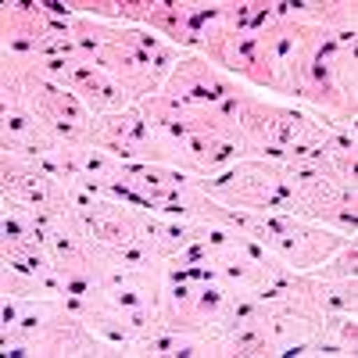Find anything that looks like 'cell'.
Returning a JSON list of instances; mask_svg holds the SVG:
<instances>
[{
	"label": "cell",
	"instance_id": "9c48e42d",
	"mask_svg": "<svg viewBox=\"0 0 358 358\" xmlns=\"http://www.w3.org/2000/svg\"><path fill=\"white\" fill-rule=\"evenodd\" d=\"M4 111V143H18L25 140L29 133L40 129V118L33 115V108H0Z\"/></svg>",
	"mask_w": 358,
	"mask_h": 358
},
{
	"label": "cell",
	"instance_id": "8fae6325",
	"mask_svg": "<svg viewBox=\"0 0 358 358\" xmlns=\"http://www.w3.org/2000/svg\"><path fill=\"white\" fill-rule=\"evenodd\" d=\"M79 176H94V179H111L115 176V169H118V162L108 155V151H101V147H79Z\"/></svg>",
	"mask_w": 358,
	"mask_h": 358
},
{
	"label": "cell",
	"instance_id": "52a82bcc",
	"mask_svg": "<svg viewBox=\"0 0 358 358\" xmlns=\"http://www.w3.org/2000/svg\"><path fill=\"white\" fill-rule=\"evenodd\" d=\"M319 280H355L358 276V248L355 241H348L337 255H330L319 268H315Z\"/></svg>",
	"mask_w": 358,
	"mask_h": 358
},
{
	"label": "cell",
	"instance_id": "277c9868",
	"mask_svg": "<svg viewBox=\"0 0 358 358\" xmlns=\"http://www.w3.org/2000/svg\"><path fill=\"white\" fill-rule=\"evenodd\" d=\"M215 265H219V276H222V287L226 290H255L258 283H265V268L248 262L241 251H222L215 255Z\"/></svg>",
	"mask_w": 358,
	"mask_h": 358
},
{
	"label": "cell",
	"instance_id": "6da1fadb",
	"mask_svg": "<svg viewBox=\"0 0 358 358\" xmlns=\"http://www.w3.org/2000/svg\"><path fill=\"white\" fill-rule=\"evenodd\" d=\"M348 241H351V236H341V233L326 229L319 222H308V219H297L294 233L276 236L268 251H273L283 265L297 268V273H315V268L330 255H337Z\"/></svg>",
	"mask_w": 358,
	"mask_h": 358
},
{
	"label": "cell",
	"instance_id": "ffe728a7",
	"mask_svg": "<svg viewBox=\"0 0 358 358\" xmlns=\"http://www.w3.org/2000/svg\"><path fill=\"white\" fill-rule=\"evenodd\" d=\"M151 8H155V0H118L122 22H133V25H147V18H151Z\"/></svg>",
	"mask_w": 358,
	"mask_h": 358
},
{
	"label": "cell",
	"instance_id": "5bb4252c",
	"mask_svg": "<svg viewBox=\"0 0 358 358\" xmlns=\"http://www.w3.org/2000/svg\"><path fill=\"white\" fill-rule=\"evenodd\" d=\"M179 337H183V334H176V330H158V334H151V337L136 341L133 355H151V358H158V355H172L176 344H179Z\"/></svg>",
	"mask_w": 358,
	"mask_h": 358
},
{
	"label": "cell",
	"instance_id": "7c38bea8",
	"mask_svg": "<svg viewBox=\"0 0 358 358\" xmlns=\"http://www.w3.org/2000/svg\"><path fill=\"white\" fill-rule=\"evenodd\" d=\"M108 305L115 312H133V308H143V305H155L151 301V294L140 290V287H118V290H108Z\"/></svg>",
	"mask_w": 358,
	"mask_h": 358
},
{
	"label": "cell",
	"instance_id": "44dd1931",
	"mask_svg": "<svg viewBox=\"0 0 358 358\" xmlns=\"http://www.w3.org/2000/svg\"><path fill=\"white\" fill-rule=\"evenodd\" d=\"M215 255H212V248H208L204 241H194V244H187V248H179L169 262H179V265H197V262H212Z\"/></svg>",
	"mask_w": 358,
	"mask_h": 358
},
{
	"label": "cell",
	"instance_id": "5b68a950",
	"mask_svg": "<svg viewBox=\"0 0 358 358\" xmlns=\"http://www.w3.org/2000/svg\"><path fill=\"white\" fill-rule=\"evenodd\" d=\"M222 344H226V355H244V358H251V355H276V344H273V337H268V330H265V322H244V326H236V330H229V334H222Z\"/></svg>",
	"mask_w": 358,
	"mask_h": 358
},
{
	"label": "cell",
	"instance_id": "ac0fdd59",
	"mask_svg": "<svg viewBox=\"0 0 358 358\" xmlns=\"http://www.w3.org/2000/svg\"><path fill=\"white\" fill-rule=\"evenodd\" d=\"M312 355H315V358H348V355L355 358L351 348H344L334 334H326V330H319V334L312 337Z\"/></svg>",
	"mask_w": 358,
	"mask_h": 358
},
{
	"label": "cell",
	"instance_id": "d4e9b609",
	"mask_svg": "<svg viewBox=\"0 0 358 358\" xmlns=\"http://www.w3.org/2000/svg\"><path fill=\"white\" fill-rule=\"evenodd\" d=\"M133 40H136V47H143L147 54H158L169 40L165 36H158V33H151V29H143V25H133Z\"/></svg>",
	"mask_w": 358,
	"mask_h": 358
},
{
	"label": "cell",
	"instance_id": "7a4b0ae2",
	"mask_svg": "<svg viewBox=\"0 0 358 358\" xmlns=\"http://www.w3.org/2000/svg\"><path fill=\"white\" fill-rule=\"evenodd\" d=\"M36 351L40 355H118L86 319L54 312L47 326L36 334Z\"/></svg>",
	"mask_w": 358,
	"mask_h": 358
},
{
	"label": "cell",
	"instance_id": "4316f807",
	"mask_svg": "<svg viewBox=\"0 0 358 358\" xmlns=\"http://www.w3.org/2000/svg\"><path fill=\"white\" fill-rule=\"evenodd\" d=\"M18 319H22V301L4 294V308H0V322H4V330H8V326H15Z\"/></svg>",
	"mask_w": 358,
	"mask_h": 358
},
{
	"label": "cell",
	"instance_id": "484cf974",
	"mask_svg": "<svg viewBox=\"0 0 358 358\" xmlns=\"http://www.w3.org/2000/svg\"><path fill=\"white\" fill-rule=\"evenodd\" d=\"M72 187H79V190H86V194H94L97 201H108V183H104V179H94V176H76V179H72Z\"/></svg>",
	"mask_w": 358,
	"mask_h": 358
},
{
	"label": "cell",
	"instance_id": "30bf717a",
	"mask_svg": "<svg viewBox=\"0 0 358 358\" xmlns=\"http://www.w3.org/2000/svg\"><path fill=\"white\" fill-rule=\"evenodd\" d=\"M122 322H126V330L133 334V341H143V337H151V334L162 330V312H158V305H143V308L122 312Z\"/></svg>",
	"mask_w": 358,
	"mask_h": 358
},
{
	"label": "cell",
	"instance_id": "8992f818",
	"mask_svg": "<svg viewBox=\"0 0 358 358\" xmlns=\"http://www.w3.org/2000/svg\"><path fill=\"white\" fill-rule=\"evenodd\" d=\"M187 244H194V222L165 219V229H162V236L155 241V255H158L162 262H169L179 248H187Z\"/></svg>",
	"mask_w": 358,
	"mask_h": 358
},
{
	"label": "cell",
	"instance_id": "ba28073f",
	"mask_svg": "<svg viewBox=\"0 0 358 358\" xmlns=\"http://www.w3.org/2000/svg\"><path fill=\"white\" fill-rule=\"evenodd\" d=\"M226 297H229V290H226L222 283H201V287H197V294H194L197 319H201L204 326H212V322L219 319L222 305H226Z\"/></svg>",
	"mask_w": 358,
	"mask_h": 358
},
{
	"label": "cell",
	"instance_id": "d6986e66",
	"mask_svg": "<svg viewBox=\"0 0 358 358\" xmlns=\"http://www.w3.org/2000/svg\"><path fill=\"white\" fill-rule=\"evenodd\" d=\"M162 229H165V215H158V212H136V241L155 248Z\"/></svg>",
	"mask_w": 358,
	"mask_h": 358
},
{
	"label": "cell",
	"instance_id": "9a60e30c",
	"mask_svg": "<svg viewBox=\"0 0 358 358\" xmlns=\"http://www.w3.org/2000/svg\"><path fill=\"white\" fill-rule=\"evenodd\" d=\"M251 15H255L251 0H241V4H222V29H226V33H248Z\"/></svg>",
	"mask_w": 358,
	"mask_h": 358
},
{
	"label": "cell",
	"instance_id": "cb8c5ba5",
	"mask_svg": "<svg viewBox=\"0 0 358 358\" xmlns=\"http://www.w3.org/2000/svg\"><path fill=\"white\" fill-rule=\"evenodd\" d=\"M326 151H330V155L358 151V140H355V129H334L330 136H326Z\"/></svg>",
	"mask_w": 358,
	"mask_h": 358
},
{
	"label": "cell",
	"instance_id": "4fadbf2b",
	"mask_svg": "<svg viewBox=\"0 0 358 358\" xmlns=\"http://www.w3.org/2000/svg\"><path fill=\"white\" fill-rule=\"evenodd\" d=\"M236 179H241V162L229 165V169H222V172H215V176H201V179H197V190L219 201V197H222V194L236 183Z\"/></svg>",
	"mask_w": 358,
	"mask_h": 358
},
{
	"label": "cell",
	"instance_id": "2e32d148",
	"mask_svg": "<svg viewBox=\"0 0 358 358\" xmlns=\"http://www.w3.org/2000/svg\"><path fill=\"white\" fill-rule=\"evenodd\" d=\"M4 294L18 297V301H25V297H40V283H36V276H22V273L4 268Z\"/></svg>",
	"mask_w": 358,
	"mask_h": 358
},
{
	"label": "cell",
	"instance_id": "7402d4cb",
	"mask_svg": "<svg viewBox=\"0 0 358 358\" xmlns=\"http://www.w3.org/2000/svg\"><path fill=\"white\" fill-rule=\"evenodd\" d=\"M101 72L90 65V62H72V69H69V90H76V94H83V90L94 83Z\"/></svg>",
	"mask_w": 358,
	"mask_h": 358
},
{
	"label": "cell",
	"instance_id": "e0dca14e",
	"mask_svg": "<svg viewBox=\"0 0 358 358\" xmlns=\"http://www.w3.org/2000/svg\"><path fill=\"white\" fill-rule=\"evenodd\" d=\"M179 62H183V50H179V47H172V43H165L155 57H151V76L165 86V79L172 76V69L179 65Z\"/></svg>",
	"mask_w": 358,
	"mask_h": 358
},
{
	"label": "cell",
	"instance_id": "3957f363",
	"mask_svg": "<svg viewBox=\"0 0 358 358\" xmlns=\"http://www.w3.org/2000/svg\"><path fill=\"white\" fill-rule=\"evenodd\" d=\"M83 104H86V111L94 115V118H101V115H115V111H126L133 101H129V90L118 83L115 76H97L94 83H90L86 90H83Z\"/></svg>",
	"mask_w": 358,
	"mask_h": 358
},
{
	"label": "cell",
	"instance_id": "603a6c76",
	"mask_svg": "<svg viewBox=\"0 0 358 358\" xmlns=\"http://www.w3.org/2000/svg\"><path fill=\"white\" fill-rule=\"evenodd\" d=\"M0 233H4V241H29V219L25 215H15V212H4Z\"/></svg>",
	"mask_w": 358,
	"mask_h": 358
}]
</instances>
